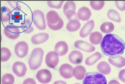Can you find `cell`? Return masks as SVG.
Segmentation results:
<instances>
[{"label": "cell", "instance_id": "cell-1", "mask_svg": "<svg viewBox=\"0 0 125 84\" xmlns=\"http://www.w3.org/2000/svg\"><path fill=\"white\" fill-rule=\"evenodd\" d=\"M125 43L118 35L107 34L104 37L100 44L103 53L111 57H115L123 54L125 48Z\"/></svg>", "mask_w": 125, "mask_h": 84}, {"label": "cell", "instance_id": "cell-2", "mask_svg": "<svg viewBox=\"0 0 125 84\" xmlns=\"http://www.w3.org/2000/svg\"><path fill=\"white\" fill-rule=\"evenodd\" d=\"M43 54V50L40 48H36L32 50L28 62L31 70H36L40 66Z\"/></svg>", "mask_w": 125, "mask_h": 84}, {"label": "cell", "instance_id": "cell-3", "mask_svg": "<svg viewBox=\"0 0 125 84\" xmlns=\"http://www.w3.org/2000/svg\"><path fill=\"white\" fill-rule=\"evenodd\" d=\"M107 80L105 77L97 72L87 73L83 83V84H107Z\"/></svg>", "mask_w": 125, "mask_h": 84}, {"label": "cell", "instance_id": "cell-4", "mask_svg": "<svg viewBox=\"0 0 125 84\" xmlns=\"http://www.w3.org/2000/svg\"><path fill=\"white\" fill-rule=\"evenodd\" d=\"M33 22L36 27L40 30H44L46 28L45 20L43 13L39 10L33 11L32 14Z\"/></svg>", "mask_w": 125, "mask_h": 84}, {"label": "cell", "instance_id": "cell-5", "mask_svg": "<svg viewBox=\"0 0 125 84\" xmlns=\"http://www.w3.org/2000/svg\"><path fill=\"white\" fill-rule=\"evenodd\" d=\"M76 8L75 3L73 1H68L64 4L63 7V11L68 20H77L76 13L75 11Z\"/></svg>", "mask_w": 125, "mask_h": 84}, {"label": "cell", "instance_id": "cell-6", "mask_svg": "<svg viewBox=\"0 0 125 84\" xmlns=\"http://www.w3.org/2000/svg\"><path fill=\"white\" fill-rule=\"evenodd\" d=\"M5 35L8 38L11 39L17 38L20 35V31L18 27L14 25L9 24L4 29Z\"/></svg>", "mask_w": 125, "mask_h": 84}, {"label": "cell", "instance_id": "cell-7", "mask_svg": "<svg viewBox=\"0 0 125 84\" xmlns=\"http://www.w3.org/2000/svg\"><path fill=\"white\" fill-rule=\"evenodd\" d=\"M29 49L28 44L25 42L20 41L16 44L14 51L16 55L20 58L25 57L27 54Z\"/></svg>", "mask_w": 125, "mask_h": 84}, {"label": "cell", "instance_id": "cell-8", "mask_svg": "<svg viewBox=\"0 0 125 84\" xmlns=\"http://www.w3.org/2000/svg\"><path fill=\"white\" fill-rule=\"evenodd\" d=\"M46 63L49 67L55 68L58 65L59 62L58 55L54 51H51L46 55L45 59Z\"/></svg>", "mask_w": 125, "mask_h": 84}, {"label": "cell", "instance_id": "cell-9", "mask_svg": "<svg viewBox=\"0 0 125 84\" xmlns=\"http://www.w3.org/2000/svg\"><path fill=\"white\" fill-rule=\"evenodd\" d=\"M38 80L42 84H47L51 80L52 75L50 72L46 69H42L39 70L36 74Z\"/></svg>", "mask_w": 125, "mask_h": 84}, {"label": "cell", "instance_id": "cell-10", "mask_svg": "<svg viewBox=\"0 0 125 84\" xmlns=\"http://www.w3.org/2000/svg\"><path fill=\"white\" fill-rule=\"evenodd\" d=\"M12 70L14 73L17 76L22 77L25 75L27 69L25 64L23 63L17 61L13 64Z\"/></svg>", "mask_w": 125, "mask_h": 84}, {"label": "cell", "instance_id": "cell-11", "mask_svg": "<svg viewBox=\"0 0 125 84\" xmlns=\"http://www.w3.org/2000/svg\"><path fill=\"white\" fill-rule=\"evenodd\" d=\"M74 45L76 48L87 52H91L95 50L93 45L83 41H77L75 42Z\"/></svg>", "mask_w": 125, "mask_h": 84}, {"label": "cell", "instance_id": "cell-12", "mask_svg": "<svg viewBox=\"0 0 125 84\" xmlns=\"http://www.w3.org/2000/svg\"><path fill=\"white\" fill-rule=\"evenodd\" d=\"M73 68L67 63L62 64L60 67L59 71L61 75L65 79H69L73 76Z\"/></svg>", "mask_w": 125, "mask_h": 84}, {"label": "cell", "instance_id": "cell-13", "mask_svg": "<svg viewBox=\"0 0 125 84\" xmlns=\"http://www.w3.org/2000/svg\"><path fill=\"white\" fill-rule=\"evenodd\" d=\"M68 58L69 61L72 63L75 64H79L82 61L83 56L80 51L74 50L70 54Z\"/></svg>", "mask_w": 125, "mask_h": 84}, {"label": "cell", "instance_id": "cell-14", "mask_svg": "<svg viewBox=\"0 0 125 84\" xmlns=\"http://www.w3.org/2000/svg\"><path fill=\"white\" fill-rule=\"evenodd\" d=\"M49 37V35L47 33H40L33 36L31 40L33 44H38L44 42L48 39Z\"/></svg>", "mask_w": 125, "mask_h": 84}, {"label": "cell", "instance_id": "cell-15", "mask_svg": "<svg viewBox=\"0 0 125 84\" xmlns=\"http://www.w3.org/2000/svg\"><path fill=\"white\" fill-rule=\"evenodd\" d=\"M94 22L91 20L86 22L83 26L80 32V35L82 38H84L88 35L93 29Z\"/></svg>", "mask_w": 125, "mask_h": 84}, {"label": "cell", "instance_id": "cell-16", "mask_svg": "<svg viewBox=\"0 0 125 84\" xmlns=\"http://www.w3.org/2000/svg\"><path fill=\"white\" fill-rule=\"evenodd\" d=\"M68 49L67 43L64 41H60L57 42L55 45L54 51L60 56L65 55Z\"/></svg>", "mask_w": 125, "mask_h": 84}, {"label": "cell", "instance_id": "cell-17", "mask_svg": "<svg viewBox=\"0 0 125 84\" xmlns=\"http://www.w3.org/2000/svg\"><path fill=\"white\" fill-rule=\"evenodd\" d=\"M91 14L90 9L85 7H82L79 9L77 14L78 18L84 21L89 20Z\"/></svg>", "mask_w": 125, "mask_h": 84}, {"label": "cell", "instance_id": "cell-18", "mask_svg": "<svg viewBox=\"0 0 125 84\" xmlns=\"http://www.w3.org/2000/svg\"><path fill=\"white\" fill-rule=\"evenodd\" d=\"M86 72L85 68L81 65L76 66L73 70V74L74 76L78 80H83L85 76Z\"/></svg>", "mask_w": 125, "mask_h": 84}, {"label": "cell", "instance_id": "cell-19", "mask_svg": "<svg viewBox=\"0 0 125 84\" xmlns=\"http://www.w3.org/2000/svg\"><path fill=\"white\" fill-rule=\"evenodd\" d=\"M46 18L47 22L52 24L58 23L61 19L57 13L53 10L49 11L47 13Z\"/></svg>", "mask_w": 125, "mask_h": 84}, {"label": "cell", "instance_id": "cell-20", "mask_svg": "<svg viewBox=\"0 0 125 84\" xmlns=\"http://www.w3.org/2000/svg\"><path fill=\"white\" fill-rule=\"evenodd\" d=\"M109 62L113 65L116 67L121 68L125 66V58L121 56L108 58Z\"/></svg>", "mask_w": 125, "mask_h": 84}, {"label": "cell", "instance_id": "cell-21", "mask_svg": "<svg viewBox=\"0 0 125 84\" xmlns=\"http://www.w3.org/2000/svg\"><path fill=\"white\" fill-rule=\"evenodd\" d=\"M97 68L99 72L104 75L109 74L111 71L110 65L105 61H102L100 62L97 64Z\"/></svg>", "mask_w": 125, "mask_h": 84}, {"label": "cell", "instance_id": "cell-22", "mask_svg": "<svg viewBox=\"0 0 125 84\" xmlns=\"http://www.w3.org/2000/svg\"><path fill=\"white\" fill-rule=\"evenodd\" d=\"M1 19L3 22H6L10 20L12 13L10 10L6 7H3L1 8Z\"/></svg>", "mask_w": 125, "mask_h": 84}, {"label": "cell", "instance_id": "cell-23", "mask_svg": "<svg viewBox=\"0 0 125 84\" xmlns=\"http://www.w3.org/2000/svg\"><path fill=\"white\" fill-rule=\"evenodd\" d=\"M102 57L101 54L99 52H96L86 58L85 63L87 65H92L100 59Z\"/></svg>", "mask_w": 125, "mask_h": 84}, {"label": "cell", "instance_id": "cell-24", "mask_svg": "<svg viewBox=\"0 0 125 84\" xmlns=\"http://www.w3.org/2000/svg\"><path fill=\"white\" fill-rule=\"evenodd\" d=\"M81 24L77 20L73 19L70 20L67 23L66 28L70 31L74 32L78 30L80 28Z\"/></svg>", "mask_w": 125, "mask_h": 84}, {"label": "cell", "instance_id": "cell-25", "mask_svg": "<svg viewBox=\"0 0 125 84\" xmlns=\"http://www.w3.org/2000/svg\"><path fill=\"white\" fill-rule=\"evenodd\" d=\"M103 38L102 34L100 32L95 31L92 33L90 36V41L92 44L97 45L101 42Z\"/></svg>", "mask_w": 125, "mask_h": 84}, {"label": "cell", "instance_id": "cell-26", "mask_svg": "<svg viewBox=\"0 0 125 84\" xmlns=\"http://www.w3.org/2000/svg\"><path fill=\"white\" fill-rule=\"evenodd\" d=\"M21 29L24 33H30L33 31L34 28L31 26L30 21L28 19H24L21 23Z\"/></svg>", "mask_w": 125, "mask_h": 84}, {"label": "cell", "instance_id": "cell-27", "mask_svg": "<svg viewBox=\"0 0 125 84\" xmlns=\"http://www.w3.org/2000/svg\"><path fill=\"white\" fill-rule=\"evenodd\" d=\"M107 15L109 19L115 22L119 23L121 21V18L119 13L114 9L109 10L107 13Z\"/></svg>", "mask_w": 125, "mask_h": 84}, {"label": "cell", "instance_id": "cell-28", "mask_svg": "<svg viewBox=\"0 0 125 84\" xmlns=\"http://www.w3.org/2000/svg\"><path fill=\"white\" fill-rule=\"evenodd\" d=\"M100 29L103 33H110L114 30V25L111 22H104L101 25Z\"/></svg>", "mask_w": 125, "mask_h": 84}, {"label": "cell", "instance_id": "cell-29", "mask_svg": "<svg viewBox=\"0 0 125 84\" xmlns=\"http://www.w3.org/2000/svg\"><path fill=\"white\" fill-rule=\"evenodd\" d=\"M11 55L10 50L8 48L2 47L1 48V61L5 62L8 60Z\"/></svg>", "mask_w": 125, "mask_h": 84}, {"label": "cell", "instance_id": "cell-30", "mask_svg": "<svg viewBox=\"0 0 125 84\" xmlns=\"http://www.w3.org/2000/svg\"><path fill=\"white\" fill-rule=\"evenodd\" d=\"M1 81L2 84H13L14 79L11 74L6 73L2 77Z\"/></svg>", "mask_w": 125, "mask_h": 84}, {"label": "cell", "instance_id": "cell-31", "mask_svg": "<svg viewBox=\"0 0 125 84\" xmlns=\"http://www.w3.org/2000/svg\"><path fill=\"white\" fill-rule=\"evenodd\" d=\"M90 4L92 7L96 10L102 9L104 6V2L103 1H91Z\"/></svg>", "mask_w": 125, "mask_h": 84}, {"label": "cell", "instance_id": "cell-32", "mask_svg": "<svg viewBox=\"0 0 125 84\" xmlns=\"http://www.w3.org/2000/svg\"><path fill=\"white\" fill-rule=\"evenodd\" d=\"M47 25L49 28L51 29L54 30H57L61 29L63 25V22L61 19L57 23L52 24L47 22Z\"/></svg>", "mask_w": 125, "mask_h": 84}, {"label": "cell", "instance_id": "cell-33", "mask_svg": "<svg viewBox=\"0 0 125 84\" xmlns=\"http://www.w3.org/2000/svg\"><path fill=\"white\" fill-rule=\"evenodd\" d=\"M63 2V1H48L47 3L50 7L59 9L61 7Z\"/></svg>", "mask_w": 125, "mask_h": 84}, {"label": "cell", "instance_id": "cell-34", "mask_svg": "<svg viewBox=\"0 0 125 84\" xmlns=\"http://www.w3.org/2000/svg\"><path fill=\"white\" fill-rule=\"evenodd\" d=\"M7 2L12 9L15 11L19 12L21 10V7L17 1H7Z\"/></svg>", "mask_w": 125, "mask_h": 84}, {"label": "cell", "instance_id": "cell-35", "mask_svg": "<svg viewBox=\"0 0 125 84\" xmlns=\"http://www.w3.org/2000/svg\"><path fill=\"white\" fill-rule=\"evenodd\" d=\"M115 4L117 8L121 11L125 10V1H117L115 2Z\"/></svg>", "mask_w": 125, "mask_h": 84}, {"label": "cell", "instance_id": "cell-36", "mask_svg": "<svg viewBox=\"0 0 125 84\" xmlns=\"http://www.w3.org/2000/svg\"><path fill=\"white\" fill-rule=\"evenodd\" d=\"M118 77L121 80L125 83V69L120 71L118 74Z\"/></svg>", "mask_w": 125, "mask_h": 84}, {"label": "cell", "instance_id": "cell-37", "mask_svg": "<svg viewBox=\"0 0 125 84\" xmlns=\"http://www.w3.org/2000/svg\"><path fill=\"white\" fill-rule=\"evenodd\" d=\"M22 84H36L34 80L33 79L29 78L25 79Z\"/></svg>", "mask_w": 125, "mask_h": 84}, {"label": "cell", "instance_id": "cell-38", "mask_svg": "<svg viewBox=\"0 0 125 84\" xmlns=\"http://www.w3.org/2000/svg\"><path fill=\"white\" fill-rule=\"evenodd\" d=\"M108 84H120L117 81L113 80L110 81Z\"/></svg>", "mask_w": 125, "mask_h": 84}, {"label": "cell", "instance_id": "cell-39", "mask_svg": "<svg viewBox=\"0 0 125 84\" xmlns=\"http://www.w3.org/2000/svg\"><path fill=\"white\" fill-rule=\"evenodd\" d=\"M53 84H67L65 82L62 80H58L55 81Z\"/></svg>", "mask_w": 125, "mask_h": 84}, {"label": "cell", "instance_id": "cell-40", "mask_svg": "<svg viewBox=\"0 0 125 84\" xmlns=\"http://www.w3.org/2000/svg\"><path fill=\"white\" fill-rule=\"evenodd\" d=\"M15 17L16 19H17L19 17V16L18 15H15Z\"/></svg>", "mask_w": 125, "mask_h": 84}, {"label": "cell", "instance_id": "cell-41", "mask_svg": "<svg viewBox=\"0 0 125 84\" xmlns=\"http://www.w3.org/2000/svg\"><path fill=\"white\" fill-rule=\"evenodd\" d=\"M80 84V83H75V84Z\"/></svg>", "mask_w": 125, "mask_h": 84}]
</instances>
